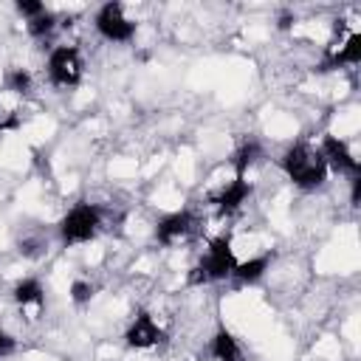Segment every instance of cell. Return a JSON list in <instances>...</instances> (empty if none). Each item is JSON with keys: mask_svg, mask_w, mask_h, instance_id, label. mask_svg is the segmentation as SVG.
Here are the masks:
<instances>
[{"mask_svg": "<svg viewBox=\"0 0 361 361\" xmlns=\"http://www.w3.org/2000/svg\"><path fill=\"white\" fill-rule=\"evenodd\" d=\"M54 25H56V17L45 8L39 17L28 20V34H31V37H45V34H51V31H54Z\"/></svg>", "mask_w": 361, "mask_h": 361, "instance_id": "obj_15", "label": "cell"}, {"mask_svg": "<svg viewBox=\"0 0 361 361\" xmlns=\"http://www.w3.org/2000/svg\"><path fill=\"white\" fill-rule=\"evenodd\" d=\"M265 268H268V259H265V257H254V259H248V262H237V265H234V276H237L240 282H257V279L265 274Z\"/></svg>", "mask_w": 361, "mask_h": 361, "instance_id": "obj_13", "label": "cell"}, {"mask_svg": "<svg viewBox=\"0 0 361 361\" xmlns=\"http://www.w3.org/2000/svg\"><path fill=\"white\" fill-rule=\"evenodd\" d=\"M257 155H259V147H257L254 141L243 144V147L234 152V169H237V178H243V175H245V169L257 161Z\"/></svg>", "mask_w": 361, "mask_h": 361, "instance_id": "obj_14", "label": "cell"}, {"mask_svg": "<svg viewBox=\"0 0 361 361\" xmlns=\"http://www.w3.org/2000/svg\"><path fill=\"white\" fill-rule=\"evenodd\" d=\"M14 299H17V305L28 307V305H42L45 293H42V285L37 279H20L14 285Z\"/></svg>", "mask_w": 361, "mask_h": 361, "instance_id": "obj_12", "label": "cell"}, {"mask_svg": "<svg viewBox=\"0 0 361 361\" xmlns=\"http://www.w3.org/2000/svg\"><path fill=\"white\" fill-rule=\"evenodd\" d=\"M251 195V186H248V180H243V178H234L217 197H214V203H217V209L220 212H237L240 206H243V200Z\"/></svg>", "mask_w": 361, "mask_h": 361, "instance_id": "obj_9", "label": "cell"}, {"mask_svg": "<svg viewBox=\"0 0 361 361\" xmlns=\"http://www.w3.org/2000/svg\"><path fill=\"white\" fill-rule=\"evenodd\" d=\"M212 355L217 361H240V347H237V341H234V336L228 330H220L212 338Z\"/></svg>", "mask_w": 361, "mask_h": 361, "instance_id": "obj_11", "label": "cell"}, {"mask_svg": "<svg viewBox=\"0 0 361 361\" xmlns=\"http://www.w3.org/2000/svg\"><path fill=\"white\" fill-rule=\"evenodd\" d=\"M192 228V214L189 212H172L166 217H161V223L155 226V240L161 245H169L175 240H180L183 234H189Z\"/></svg>", "mask_w": 361, "mask_h": 361, "instance_id": "obj_8", "label": "cell"}, {"mask_svg": "<svg viewBox=\"0 0 361 361\" xmlns=\"http://www.w3.org/2000/svg\"><path fill=\"white\" fill-rule=\"evenodd\" d=\"M234 265H237L234 251H231L228 240L220 237V240H212L209 254L203 257V262L197 265V271H200V276L209 282V279H226V276H231V274H234Z\"/></svg>", "mask_w": 361, "mask_h": 361, "instance_id": "obj_5", "label": "cell"}, {"mask_svg": "<svg viewBox=\"0 0 361 361\" xmlns=\"http://www.w3.org/2000/svg\"><path fill=\"white\" fill-rule=\"evenodd\" d=\"M90 296H93V285H87V282H82V279H76V282L71 285V299H73L76 305L90 302Z\"/></svg>", "mask_w": 361, "mask_h": 361, "instance_id": "obj_17", "label": "cell"}, {"mask_svg": "<svg viewBox=\"0 0 361 361\" xmlns=\"http://www.w3.org/2000/svg\"><path fill=\"white\" fill-rule=\"evenodd\" d=\"M99 220H102V212H99L96 206L79 203V206H73V209L62 217L59 234H62V240H65L68 245H71V243H87V240L96 234Z\"/></svg>", "mask_w": 361, "mask_h": 361, "instance_id": "obj_2", "label": "cell"}, {"mask_svg": "<svg viewBox=\"0 0 361 361\" xmlns=\"http://www.w3.org/2000/svg\"><path fill=\"white\" fill-rule=\"evenodd\" d=\"M17 11L25 14L28 20H34V17H39L45 11V3H39V0H17Z\"/></svg>", "mask_w": 361, "mask_h": 361, "instance_id": "obj_18", "label": "cell"}, {"mask_svg": "<svg viewBox=\"0 0 361 361\" xmlns=\"http://www.w3.org/2000/svg\"><path fill=\"white\" fill-rule=\"evenodd\" d=\"M127 344L130 347H135V350H149V347H155L161 338H164V330L155 324V319L149 316V313H138L135 316V322L127 327Z\"/></svg>", "mask_w": 361, "mask_h": 361, "instance_id": "obj_7", "label": "cell"}, {"mask_svg": "<svg viewBox=\"0 0 361 361\" xmlns=\"http://www.w3.org/2000/svg\"><path fill=\"white\" fill-rule=\"evenodd\" d=\"M6 85H8V90H14V93H25V90L31 87V76H28V71L14 68V71H8Z\"/></svg>", "mask_w": 361, "mask_h": 361, "instance_id": "obj_16", "label": "cell"}, {"mask_svg": "<svg viewBox=\"0 0 361 361\" xmlns=\"http://www.w3.org/2000/svg\"><path fill=\"white\" fill-rule=\"evenodd\" d=\"M8 353H14V338L0 327V355H8Z\"/></svg>", "mask_w": 361, "mask_h": 361, "instance_id": "obj_19", "label": "cell"}, {"mask_svg": "<svg viewBox=\"0 0 361 361\" xmlns=\"http://www.w3.org/2000/svg\"><path fill=\"white\" fill-rule=\"evenodd\" d=\"M319 152H322L324 164H327V166H333L336 172H350V178L361 172V166H358L355 155L350 152L347 141H341V138H336V135H324V141H322V149H319Z\"/></svg>", "mask_w": 361, "mask_h": 361, "instance_id": "obj_6", "label": "cell"}, {"mask_svg": "<svg viewBox=\"0 0 361 361\" xmlns=\"http://www.w3.org/2000/svg\"><path fill=\"white\" fill-rule=\"evenodd\" d=\"M96 31L110 42H127L135 34V23L124 17L121 3H104L96 14Z\"/></svg>", "mask_w": 361, "mask_h": 361, "instance_id": "obj_4", "label": "cell"}, {"mask_svg": "<svg viewBox=\"0 0 361 361\" xmlns=\"http://www.w3.org/2000/svg\"><path fill=\"white\" fill-rule=\"evenodd\" d=\"M282 169L302 189H316L327 178V164H324L322 152L319 149H310L307 144H293L282 155Z\"/></svg>", "mask_w": 361, "mask_h": 361, "instance_id": "obj_1", "label": "cell"}, {"mask_svg": "<svg viewBox=\"0 0 361 361\" xmlns=\"http://www.w3.org/2000/svg\"><path fill=\"white\" fill-rule=\"evenodd\" d=\"M358 59H361V34H350V39L336 54H330V59L319 71H330V68H338V65H355Z\"/></svg>", "mask_w": 361, "mask_h": 361, "instance_id": "obj_10", "label": "cell"}, {"mask_svg": "<svg viewBox=\"0 0 361 361\" xmlns=\"http://www.w3.org/2000/svg\"><path fill=\"white\" fill-rule=\"evenodd\" d=\"M48 76L54 85L71 87L82 79V56L73 45H59L48 56Z\"/></svg>", "mask_w": 361, "mask_h": 361, "instance_id": "obj_3", "label": "cell"}]
</instances>
